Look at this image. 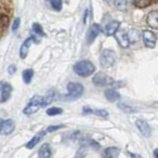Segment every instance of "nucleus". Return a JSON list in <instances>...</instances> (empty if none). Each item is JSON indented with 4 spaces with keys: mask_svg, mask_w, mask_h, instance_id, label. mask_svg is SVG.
<instances>
[{
    "mask_svg": "<svg viewBox=\"0 0 158 158\" xmlns=\"http://www.w3.org/2000/svg\"><path fill=\"white\" fill-rule=\"evenodd\" d=\"M34 75V71L33 69H26V70L23 71V80L26 84H29L31 82L32 78Z\"/></svg>",
    "mask_w": 158,
    "mask_h": 158,
    "instance_id": "22",
    "label": "nucleus"
},
{
    "mask_svg": "<svg viewBox=\"0 0 158 158\" xmlns=\"http://www.w3.org/2000/svg\"><path fill=\"white\" fill-rule=\"evenodd\" d=\"M19 25H20V19L16 18V19L14 20V22H13V26H12L13 31H16V30L19 28Z\"/></svg>",
    "mask_w": 158,
    "mask_h": 158,
    "instance_id": "30",
    "label": "nucleus"
},
{
    "mask_svg": "<svg viewBox=\"0 0 158 158\" xmlns=\"http://www.w3.org/2000/svg\"><path fill=\"white\" fill-rule=\"evenodd\" d=\"M120 25H121V23L118 21H112L111 23H109L106 26V30H105L106 34L108 36H113V35H115L118 31Z\"/></svg>",
    "mask_w": 158,
    "mask_h": 158,
    "instance_id": "14",
    "label": "nucleus"
},
{
    "mask_svg": "<svg viewBox=\"0 0 158 158\" xmlns=\"http://www.w3.org/2000/svg\"><path fill=\"white\" fill-rule=\"evenodd\" d=\"M52 155V151L48 143H44L39 149V158H49Z\"/></svg>",
    "mask_w": 158,
    "mask_h": 158,
    "instance_id": "18",
    "label": "nucleus"
},
{
    "mask_svg": "<svg viewBox=\"0 0 158 158\" xmlns=\"http://www.w3.org/2000/svg\"><path fill=\"white\" fill-rule=\"evenodd\" d=\"M67 90H68V96L71 99H76L82 96L84 92V87L82 84L77 82H70L67 84Z\"/></svg>",
    "mask_w": 158,
    "mask_h": 158,
    "instance_id": "3",
    "label": "nucleus"
},
{
    "mask_svg": "<svg viewBox=\"0 0 158 158\" xmlns=\"http://www.w3.org/2000/svg\"><path fill=\"white\" fill-rule=\"evenodd\" d=\"M131 158H141L140 155H138V154H133V153H131Z\"/></svg>",
    "mask_w": 158,
    "mask_h": 158,
    "instance_id": "33",
    "label": "nucleus"
},
{
    "mask_svg": "<svg viewBox=\"0 0 158 158\" xmlns=\"http://www.w3.org/2000/svg\"><path fill=\"white\" fill-rule=\"evenodd\" d=\"M9 22H10L9 16H7L6 14H0V29L7 28Z\"/></svg>",
    "mask_w": 158,
    "mask_h": 158,
    "instance_id": "23",
    "label": "nucleus"
},
{
    "mask_svg": "<svg viewBox=\"0 0 158 158\" xmlns=\"http://www.w3.org/2000/svg\"><path fill=\"white\" fill-rule=\"evenodd\" d=\"M15 128L14 121L9 118V120L3 121L0 120V133L1 135H10Z\"/></svg>",
    "mask_w": 158,
    "mask_h": 158,
    "instance_id": "8",
    "label": "nucleus"
},
{
    "mask_svg": "<svg viewBox=\"0 0 158 158\" xmlns=\"http://www.w3.org/2000/svg\"><path fill=\"white\" fill-rule=\"evenodd\" d=\"M86 152H87V148H86V146H81V147L77 150L75 158H83L84 156L86 155Z\"/></svg>",
    "mask_w": 158,
    "mask_h": 158,
    "instance_id": "28",
    "label": "nucleus"
},
{
    "mask_svg": "<svg viewBox=\"0 0 158 158\" xmlns=\"http://www.w3.org/2000/svg\"><path fill=\"white\" fill-rule=\"evenodd\" d=\"M116 61V53L111 49H105L100 56V63L103 67L108 68L114 65Z\"/></svg>",
    "mask_w": 158,
    "mask_h": 158,
    "instance_id": "2",
    "label": "nucleus"
},
{
    "mask_svg": "<svg viewBox=\"0 0 158 158\" xmlns=\"http://www.w3.org/2000/svg\"><path fill=\"white\" fill-rule=\"evenodd\" d=\"M101 32V28L98 24H93L92 26L89 29V31L87 33V42L89 44H91L94 40L96 39V37L99 35V33Z\"/></svg>",
    "mask_w": 158,
    "mask_h": 158,
    "instance_id": "11",
    "label": "nucleus"
},
{
    "mask_svg": "<svg viewBox=\"0 0 158 158\" xmlns=\"http://www.w3.org/2000/svg\"><path fill=\"white\" fill-rule=\"evenodd\" d=\"M135 125L138 128V131H139L142 135H144L145 137H149L150 135H151V130H150V127L149 125L143 120H137L135 122Z\"/></svg>",
    "mask_w": 158,
    "mask_h": 158,
    "instance_id": "9",
    "label": "nucleus"
},
{
    "mask_svg": "<svg viewBox=\"0 0 158 158\" xmlns=\"http://www.w3.org/2000/svg\"><path fill=\"white\" fill-rule=\"evenodd\" d=\"M16 70H17V68H16V66H15V65H10L8 67V72H9V74L15 73V72H16Z\"/></svg>",
    "mask_w": 158,
    "mask_h": 158,
    "instance_id": "32",
    "label": "nucleus"
},
{
    "mask_svg": "<svg viewBox=\"0 0 158 158\" xmlns=\"http://www.w3.org/2000/svg\"><path fill=\"white\" fill-rule=\"evenodd\" d=\"M0 91H1V96H0V102L4 103L6 102L11 96L12 86L9 83L1 81L0 82Z\"/></svg>",
    "mask_w": 158,
    "mask_h": 158,
    "instance_id": "7",
    "label": "nucleus"
},
{
    "mask_svg": "<svg viewBox=\"0 0 158 158\" xmlns=\"http://www.w3.org/2000/svg\"><path fill=\"white\" fill-rule=\"evenodd\" d=\"M142 39H143V43H144L146 48H153L155 47L157 37L153 32L149 31V30H144L142 33Z\"/></svg>",
    "mask_w": 158,
    "mask_h": 158,
    "instance_id": "6",
    "label": "nucleus"
},
{
    "mask_svg": "<svg viewBox=\"0 0 158 158\" xmlns=\"http://www.w3.org/2000/svg\"><path fill=\"white\" fill-rule=\"evenodd\" d=\"M62 126H52V127H48L47 130H46V132H51V131H56L58 130V128H60Z\"/></svg>",
    "mask_w": 158,
    "mask_h": 158,
    "instance_id": "31",
    "label": "nucleus"
},
{
    "mask_svg": "<svg viewBox=\"0 0 158 158\" xmlns=\"http://www.w3.org/2000/svg\"><path fill=\"white\" fill-rule=\"evenodd\" d=\"M146 22L152 29H158V11L157 10L151 11L148 14Z\"/></svg>",
    "mask_w": 158,
    "mask_h": 158,
    "instance_id": "13",
    "label": "nucleus"
},
{
    "mask_svg": "<svg viewBox=\"0 0 158 158\" xmlns=\"http://www.w3.org/2000/svg\"><path fill=\"white\" fill-rule=\"evenodd\" d=\"M105 96L110 102H116L121 98V95L115 89H107L105 91Z\"/></svg>",
    "mask_w": 158,
    "mask_h": 158,
    "instance_id": "17",
    "label": "nucleus"
},
{
    "mask_svg": "<svg viewBox=\"0 0 158 158\" xmlns=\"http://www.w3.org/2000/svg\"><path fill=\"white\" fill-rule=\"evenodd\" d=\"M93 83L95 84L96 86H100V87L112 86L114 80L104 72H98L95 74V76L93 77Z\"/></svg>",
    "mask_w": 158,
    "mask_h": 158,
    "instance_id": "4",
    "label": "nucleus"
},
{
    "mask_svg": "<svg viewBox=\"0 0 158 158\" xmlns=\"http://www.w3.org/2000/svg\"><path fill=\"white\" fill-rule=\"evenodd\" d=\"M95 65L89 60H81L78 61L75 65L73 66V70L75 71L77 75L81 77L90 76L91 74L95 71Z\"/></svg>",
    "mask_w": 158,
    "mask_h": 158,
    "instance_id": "1",
    "label": "nucleus"
},
{
    "mask_svg": "<svg viewBox=\"0 0 158 158\" xmlns=\"http://www.w3.org/2000/svg\"><path fill=\"white\" fill-rule=\"evenodd\" d=\"M46 131H41V132H39L38 135H35L31 140H30L28 143H27V145H26V147L27 148H29V149H32V148H34L35 146H36L38 143L41 141V139L43 138V136L46 135Z\"/></svg>",
    "mask_w": 158,
    "mask_h": 158,
    "instance_id": "15",
    "label": "nucleus"
},
{
    "mask_svg": "<svg viewBox=\"0 0 158 158\" xmlns=\"http://www.w3.org/2000/svg\"><path fill=\"white\" fill-rule=\"evenodd\" d=\"M53 97H54V92L53 91H49L46 96L42 97V103H41V106L42 107H46L48 105H49L52 100H53Z\"/></svg>",
    "mask_w": 158,
    "mask_h": 158,
    "instance_id": "20",
    "label": "nucleus"
},
{
    "mask_svg": "<svg viewBox=\"0 0 158 158\" xmlns=\"http://www.w3.org/2000/svg\"><path fill=\"white\" fill-rule=\"evenodd\" d=\"M52 6L57 11H59L61 9V0H52Z\"/></svg>",
    "mask_w": 158,
    "mask_h": 158,
    "instance_id": "29",
    "label": "nucleus"
},
{
    "mask_svg": "<svg viewBox=\"0 0 158 158\" xmlns=\"http://www.w3.org/2000/svg\"><path fill=\"white\" fill-rule=\"evenodd\" d=\"M133 4L136 8H146L151 4V0H133Z\"/></svg>",
    "mask_w": 158,
    "mask_h": 158,
    "instance_id": "21",
    "label": "nucleus"
},
{
    "mask_svg": "<svg viewBox=\"0 0 158 158\" xmlns=\"http://www.w3.org/2000/svg\"><path fill=\"white\" fill-rule=\"evenodd\" d=\"M115 5L117 9L121 11H125L127 6V0H115Z\"/></svg>",
    "mask_w": 158,
    "mask_h": 158,
    "instance_id": "24",
    "label": "nucleus"
},
{
    "mask_svg": "<svg viewBox=\"0 0 158 158\" xmlns=\"http://www.w3.org/2000/svg\"><path fill=\"white\" fill-rule=\"evenodd\" d=\"M153 155H154L155 158H158V148H156V149L154 150V153H153Z\"/></svg>",
    "mask_w": 158,
    "mask_h": 158,
    "instance_id": "34",
    "label": "nucleus"
},
{
    "mask_svg": "<svg viewBox=\"0 0 158 158\" xmlns=\"http://www.w3.org/2000/svg\"><path fill=\"white\" fill-rule=\"evenodd\" d=\"M33 42H35V38L30 37L23 43V44L21 46V48H20V56H21V58H26L27 54L29 52V48L31 47Z\"/></svg>",
    "mask_w": 158,
    "mask_h": 158,
    "instance_id": "12",
    "label": "nucleus"
},
{
    "mask_svg": "<svg viewBox=\"0 0 158 158\" xmlns=\"http://www.w3.org/2000/svg\"><path fill=\"white\" fill-rule=\"evenodd\" d=\"M41 103H42V97L38 96V97L33 98L29 105L24 109L23 113L25 115H32V114L36 113L37 111L40 110V108L42 107Z\"/></svg>",
    "mask_w": 158,
    "mask_h": 158,
    "instance_id": "5",
    "label": "nucleus"
},
{
    "mask_svg": "<svg viewBox=\"0 0 158 158\" xmlns=\"http://www.w3.org/2000/svg\"><path fill=\"white\" fill-rule=\"evenodd\" d=\"M118 107L120 108L123 112H125V113H127V114H132V113H135V109H133L132 107L127 106V105H125V104H123V103L118 104Z\"/></svg>",
    "mask_w": 158,
    "mask_h": 158,
    "instance_id": "26",
    "label": "nucleus"
},
{
    "mask_svg": "<svg viewBox=\"0 0 158 158\" xmlns=\"http://www.w3.org/2000/svg\"><path fill=\"white\" fill-rule=\"evenodd\" d=\"M120 154V149L117 147H108L103 152L104 158H117Z\"/></svg>",
    "mask_w": 158,
    "mask_h": 158,
    "instance_id": "16",
    "label": "nucleus"
},
{
    "mask_svg": "<svg viewBox=\"0 0 158 158\" xmlns=\"http://www.w3.org/2000/svg\"><path fill=\"white\" fill-rule=\"evenodd\" d=\"M61 113H62V109L57 108V107H52L47 110V114L48 116H57V115H60Z\"/></svg>",
    "mask_w": 158,
    "mask_h": 158,
    "instance_id": "25",
    "label": "nucleus"
},
{
    "mask_svg": "<svg viewBox=\"0 0 158 158\" xmlns=\"http://www.w3.org/2000/svg\"><path fill=\"white\" fill-rule=\"evenodd\" d=\"M83 111L86 114H94V115L100 116L102 118H107L109 116V114L106 110H92L90 108H83Z\"/></svg>",
    "mask_w": 158,
    "mask_h": 158,
    "instance_id": "19",
    "label": "nucleus"
},
{
    "mask_svg": "<svg viewBox=\"0 0 158 158\" xmlns=\"http://www.w3.org/2000/svg\"><path fill=\"white\" fill-rule=\"evenodd\" d=\"M33 31L36 33L37 35H39V36H44V35L42 26L40 24H38V23H35L33 25Z\"/></svg>",
    "mask_w": 158,
    "mask_h": 158,
    "instance_id": "27",
    "label": "nucleus"
},
{
    "mask_svg": "<svg viewBox=\"0 0 158 158\" xmlns=\"http://www.w3.org/2000/svg\"><path fill=\"white\" fill-rule=\"evenodd\" d=\"M116 39H117V41L118 43L120 44V46L123 48H128V46H130V39H128V36H127V34L126 32H123V31H121V32H117L116 34Z\"/></svg>",
    "mask_w": 158,
    "mask_h": 158,
    "instance_id": "10",
    "label": "nucleus"
}]
</instances>
